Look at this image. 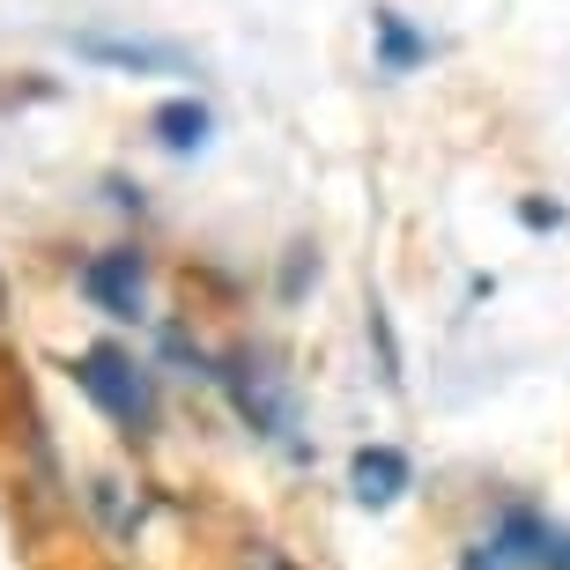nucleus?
<instances>
[{
    "instance_id": "20e7f679",
    "label": "nucleus",
    "mask_w": 570,
    "mask_h": 570,
    "mask_svg": "<svg viewBox=\"0 0 570 570\" xmlns=\"http://www.w3.org/2000/svg\"><path fill=\"white\" fill-rule=\"evenodd\" d=\"M75 60L119 67V75H193V52L170 38H119V30H75Z\"/></svg>"
},
{
    "instance_id": "6e6552de",
    "label": "nucleus",
    "mask_w": 570,
    "mask_h": 570,
    "mask_svg": "<svg viewBox=\"0 0 570 570\" xmlns=\"http://www.w3.org/2000/svg\"><path fill=\"white\" fill-rule=\"evenodd\" d=\"M148 134H156V148H170V156H193V148H208L215 111L200 105V97H170V105L148 111Z\"/></svg>"
},
{
    "instance_id": "9d476101",
    "label": "nucleus",
    "mask_w": 570,
    "mask_h": 570,
    "mask_svg": "<svg viewBox=\"0 0 570 570\" xmlns=\"http://www.w3.org/2000/svg\"><path fill=\"white\" fill-rule=\"evenodd\" d=\"M519 223H527V230H563L570 215L556 208V200H519Z\"/></svg>"
},
{
    "instance_id": "7ed1b4c3",
    "label": "nucleus",
    "mask_w": 570,
    "mask_h": 570,
    "mask_svg": "<svg viewBox=\"0 0 570 570\" xmlns=\"http://www.w3.org/2000/svg\"><path fill=\"white\" fill-rule=\"evenodd\" d=\"M215 385L230 393V407L259 430V438H275V444L296 438V407H289L282 379H275V371H267L259 356H223V363H215Z\"/></svg>"
},
{
    "instance_id": "0eeeda50",
    "label": "nucleus",
    "mask_w": 570,
    "mask_h": 570,
    "mask_svg": "<svg viewBox=\"0 0 570 570\" xmlns=\"http://www.w3.org/2000/svg\"><path fill=\"white\" fill-rule=\"evenodd\" d=\"M371 45H379V75H385V82H393V75H415V67L438 52L401 8H371Z\"/></svg>"
},
{
    "instance_id": "39448f33",
    "label": "nucleus",
    "mask_w": 570,
    "mask_h": 570,
    "mask_svg": "<svg viewBox=\"0 0 570 570\" xmlns=\"http://www.w3.org/2000/svg\"><path fill=\"white\" fill-rule=\"evenodd\" d=\"M75 289L97 304L105 318H141V296H148V267L134 245H111V253L82 259V275H75Z\"/></svg>"
},
{
    "instance_id": "f8f14e48",
    "label": "nucleus",
    "mask_w": 570,
    "mask_h": 570,
    "mask_svg": "<svg viewBox=\"0 0 570 570\" xmlns=\"http://www.w3.org/2000/svg\"><path fill=\"white\" fill-rule=\"evenodd\" d=\"M0 312H8V282H0Z\"/></svg>"
},
{
    "instance_id": "9b49d317",
    "label": "nucleus",
    "mask_w": 570,
    "mask_h": 570,
    "mask_svg": "<svg viewBox=\"0 0 570 570\" xmlns=\"http://www.w3.org/2000/svg\"><path fill=\"white\" fill-rule=\"evenodd\" d=\"M304 275H318V259L304 253V245H296V253H289V267H282V296H296V289H304Z\"/></svg>"
},
{
    "instance_id": "1a4fd4ad",
    "label": "nucleus",
    "mask_w": 570,
    "mask_h": 570,
    "mask_svg": "<svg viewBox=\"0 0 570 570\" xmlns=\"http://www.w3.org/2000/svg\"><path fill=\"white\" fill-rule=\"evenodd\" d=\"M371 341H379L385 385H401V348H393V318H385V304H371Z\"/></svg>"
},
{
    "instance_id": "f257e3e1",
    "label": "nucleus",
    "mask_w": 570,
    "mask_h": 570,
    "mask_svg": "<svg viewBox=\"0 0 570 570\" xmlns=\"http://www.w3.org/2000/svg\"><path fill=\"white\" fill-rule=\"evenodd\" d=\"M460 570H570V527L533 504H504L497 527L460 556Z\"/></svg>"
},
{
    "instance_id": "423d86ee",
    "label": "nucleus",
    "mask_w": 570,
    "mask_h": 570,
    "mask_svg": "<svg viewBox=\"0 0 570 570\" xmlns=\"http://www.w3.org/2000/svg\"><path fill=\"white\" fill-rule=\"evenodd\" d=\"M407 482H415V460H407L401 444H363L356 460H348V497H356L363 511H385L401 504Z\"/></svg>"
},
{
    "instance_id": "f03ea898",
    "label": "nucleus",
    "mask_w": 570,
    "mask_h": 570,
    "mask_svg": "<svg viewBox=\"0 0 570 570\" xmlns=\"http://www.w3.org/2000/svg\"><path fill=\"white\" fill-rule=\"evenodd\" d=\"M75 385H82L127 438H148V430H156V379H148L127 348H82V356H75Z\"/></svg>"
}]
</instances>
